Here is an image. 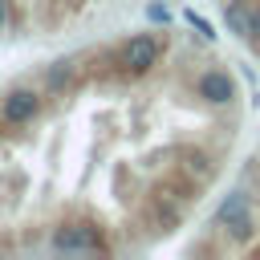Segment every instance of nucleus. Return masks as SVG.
<instances>
[{
    "label": "nucleus",
    "instance_id": "1",
    "mask_svg": "<svg viewBox=\"0 0 260 260\" xmlns=\"http://www.w3.org/2000/svg\"><path fill=\"white\" fill-rule=\"evenodd\" d=\"M158 53H162V45H158L154 32H134V37L122 41V49H118V69H122L126 77H142V73H150V69L158 65Z\"/></svg>",
    "mask_w": 260,
    "mask_h": 260
},
{
    "label": "nucleus",
    "instance_id": "2",
    "mask_svg": "<svg viewBox=\"0 0 260 260\" xmlns=\"http://www.w3.org/2000/svg\"><path fill=\"white\" fill-rule=\"evenodd\" d=\"M41 114V93L32 85H16L0 98V122L4 126H28Z\"/></svg>",
    "mask_w": 260,
    "mask_h": 260
},
{
    "label": "nucleus",
    "instance_id": "3",
    "mask_svg": "<svg viewBox=\"0 0 260 260\" xmlns=\"http://www.w3.org/2000/svg\"><path fill=\"white\" fill-rule=\"evenodd\" d=\"M53 252H106L102 228H93V223H61L53 232Z\"/></svg>",
    "mask_w": 260,
    "mask_h": 260
},
{
    "label": "nucleus",
    "instance_id": "4",
    "mask_svg": "<svg viewBox=\"0 0 260 260\" xmlns=\"http://www.w3.org/2000/svg\"><path fill=\"white\" fill-rule=\"evenodd\" d=\"M195 93H199L203 102H211V106H232V102H236V81H232V73H228V69L211 65V69H203V73H199Z\"/></svg>",
    "mask_w": 260,
    "mask_h": 260
},
{
    "label": "nucleus",
    "instance_id": "5",
    "mask_svg": "<svg viewBox=\"0 0 260 260\" xmlns=\"http://www.w3.org/2000/svg\"><path fill=\"white\" fill-rule=\"evenodd\" d=\"M256 12H260V8H256L252 0H232V4H228V12H223V20H228V28H232L236 37H244V41H248Z\"/></svg>",
    "mask_w": 260,
    "mask_h": 260
},
{
    "label": "nucleus",
    "instance_id": "6",
    "mask_svg": "<svg viewBox=\"0 0 260 260\" xmlns=\"http://www.w3.org/2000/svg\"><path fill=\"white\" fill-rule=\"evenodd\" d=\"M244 215H252V211H248V191H228L223 203L215 207V223H219V228H228V223H236V219H244Z\"/></svg>",
    "mask_w": 260,
    "mask_h": 260
},
{
    "label": "nucleus",
    "instance_id": "7",
    "mask_svg": "<svg viewBox=\"0 0 260 260\" xmlns=\"http://www.w3.org/2000/svg\"><path fill=\"white\" fill-rule=\"evenodd\" d=\"M73 73H77V65H73V61H53V65H49V73H45V85H49L53 93H61V89H69V85H73Z\"/></svg>",
    "mask_w": 260,
    "mask_h": 260
},
{
    "label": "nucleus",
    "instance_id": "8",
    "mask_svg": "<svg viewBox=\"0 0 260 260\" xmlns=\"http://www.w3.org/2000/svg\"><path fill=\"white\" fill-rule=\"evenodd\" d=\"M179 158H183V171H187V175H195V179H207V175L215 171V162H211L203 150H183Z\"/></svg>",
    "mask_w": 260,
    "mask_h": 260
},
{
    "label": "nucleus",
    "instance_id": "9",
    "mask_svg": "<svg viewBox=\"0 0 260 260\" xmlns=\"http://www.w3.org/2000/svg\"><path fill=\"white\" fill-rule=\"evenodd\" d=\"M183 16H187V24H191V28H195V32L203 37V41H215V37H219V32H215V28H211V24H207V20L199 16V12H183Z\"/></svg>",
    "mask_w": 260,
    "mask_h": 260
},
{
    "label": "nucleus",
    "instance_id": "10",
    "mask_svg": "<svg viewBox=\"0 0 260 260\" xmlns=\"http://www.w3.org/2000/svg\"><path fill=\"white\" fill-rule=\"evenodd\" d=\"M146 16H150V20H158V24H167V20H171V12H167L162 4H150V8H146Z\"/></svg>",
    "mask_w": 260,
    "mask_h": 260
},
{
    "label": "nucleus",
    "instance_id": "11",
    "mask_svg": "<svg viewBox=\"0 0 260 260\" xmlns=\"http://www.w3.org/2000/svg\"><path fill=\"white\" fill-rule=\"evenodd\" d=\"M4 24H8V0H0V32H4Z\"/></svg>",
    "mask_w": 260,
    "mask_h": 260
}]
</instances>
